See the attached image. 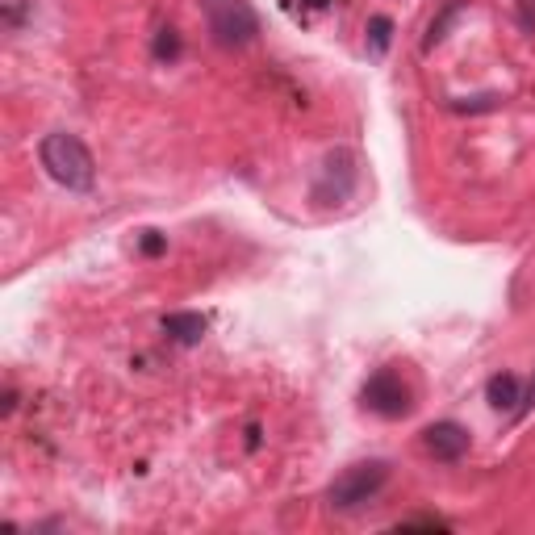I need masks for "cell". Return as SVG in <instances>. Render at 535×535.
<instances>
[{"label": "cell", "mask_w": 535, "mask_h": 535, "mask_svg": "<svg viewBox=\"0 0 535 535\" xmlns=\"http://www.w3.org/2000/svg\"><path fill=\"white\" fill-rule=\"evenodd\" d=\"M38 159H42L46 176L63 184L67 193H88L92 184H97V159H92V151L76 134H63V130L46 134L38 143Z\"/></svg>", "instance_id": "obj_1"}, {"label": "cell", "mask_w": 535, "mask_h": 535, "mask_svg": "<svg viewBox=\"0 0 535 535\" xmlns=\"http://www.w3.org/2000/svg\"><path fill=\"white\" fill-rule=\"evenodd\" d=\"M197 9L205 17V30L226 51H239L260 38V17H255L251 0H197Z\"/></svg>", "instance_id": "obj_2"}, {"label": "cell", "mask_w": 535, "mask_h": 535, "mask_svg": "<svg viewBox=\"0 0 535 535\" xmlns=\"http://www.w3.org/2000/svg\"><path fill=\"white\" fill-rule=\"evenodd\" d=\"M389 485V464L385 460H360V464H347V469L331 481L327 490V506L335 515H352V510L368 506L381 490Z\"/></svg>", "instance_id": "obj_3"}, {"label": "cell", "mask_w": 535, "mask_h": 535, "mask_svg": "<svg viewBox=\"0 0 535 535\" xmlns=\"http://www.w3.org/2000/svg\"><path fill=\"white\" fill-rule=\"evenodd\" d=\"M360 402H364V410L381 414V418H406L410 406H414L410 402V385L393 368L372 372V377L364 381V389H360Z\"/></svg>", "instance_id": "obj_4"}, {"label": "cell", "mask_w": 535, "mask_h": 535, "mask_svg": "<svg viewBox=\"0 0 535 535\" xmlns=\"http://www.w3.org/2000/svg\"><path fill=\"white\" fill-rule=\"evenodd\" d=\"M352 184H356V155L352 151H331L327 159H322L314 201L318 205H339V201H347V193H352Z\"/></svg>", "instance_id": "obj_5"}, {"label": "cell", "mask_w": 535, "mask_h": 535, "mask_svg": "<svg viewBox=\"0 0 535 535\" xmlns=\"http://www.w3.org/2000/svg\"><path fill=\"white\" fill-rule=\"evenodd\" d=\"M469 431H464L460 423H431L427 431H423V448H427V456H435V460H444V464H452V460H460L464 452H469Z\"/></svg>", "instance_id": "obj_6"}, {"label": "cell", "mask_w": 535, "mask_h": 535, "mask_svg": "<svg viewBox=\"0 0 535 535\" xmlns=\"http://www.w3.org/2000/svg\"><path fill=\"white\" fill-rule=\"evenodd\" d=\"M485 398H490L494 410H515L519 406V377H510V372H498L485 385Z\"/></svg>", "instance_id": "obj_7"}, {"label": "cell", "mask_w": 535, "mask_h": 535, "mask_svg": "<svg viewBox=\"0 0 535 535\" xmlns=\"http://www.w3.org/2000/svg\"><path fill=\"white\" fill-rule=\"evenodd\" d=\"M164 331H168L176 343H201L205 318H201V314H168V318H164Z\"/></svg>", "instance_id": "obj_8"}, {"label": "cell", "mask_w": 535, "mask_h": 535, "mask_svg": "<svg viewBox=\"0 0 535 535\" xmlns=\"http://www.w3.org/2000/svg\"><path fill=\"white\" fill-rule=\"evenodd\" d=\"M464 5H460V0H452V5L444 9V13H439L435 21H431V26H427V38H423V51H431V46H439V42H444V30L452 26V21H456V13H460Z\"/></svg>", "instance_id": "obj_9"}, {"label": "cell", "mask_w": 535, "mask_h": 535, "mask_svg": "<svg viewBox=\"0 0 535 535\" xmlns=\"http://www.w3.org/2000/svg\"><path fill=\"white\" fill-rule=\"evenodd\" d=\"M389 38H393V21L389 17H372L368 21V46H372V55H385L389 51Z\"/></svg>", "instance_id": "obj_10"}, {"label": "cell", "mask_w": 535, "mask_h": 535, "mask_svg": "<svg viewBox=\"0 0 535 535\" xmlns=\"http://www.w3.org/2000/svg\"><path fill=\"white\" fill-rule=\"evenodd\" d=\"M155 55H159V59H176V55H180V38H176L172 26H168V30H159V38H155Z\"/></svg>", "instance_id": "obj_11"}, {"label": "cell", "mask_w": 535, "mask_h": 535, "mask_svg": "<svg viewBox=\"0 0 535 535\" xmlns=\"http://www.w3.org/2000/svg\"><path fill=\"white\" fill-rule=\"evenodd\" d=\"M398 527H427V531H448V519H435V515H418V519H402Z\"/></svg>", "instance_id": "obj_12"}, {"label": "cell", "mask_w": 535, "mask_h": 535, "mask_svg": "<svg viewBox=\"0 0 535 535\" xmlns=\"http://www.w3.org/2000/svg\"><path fill=\"white\" fill-rule=\"evenodd\" d=\"M143 251H147V255H159V251H164V239H159V230H147V235H143Z\"/></svg>", "instance_id": "obj_13"}]
</instances>
